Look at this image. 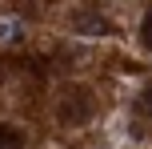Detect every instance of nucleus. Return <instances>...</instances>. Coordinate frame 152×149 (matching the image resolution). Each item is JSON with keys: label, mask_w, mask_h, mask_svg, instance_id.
<instances>
[{"label": "nucleus", "mask_w": 152, "mask_h": 149, "mask_svg": "<svg viewBox=\"0 0 152 149\" xmlns=\"http://www.w3.org/2000/svg\"><path fill=\"white\" fill-rule=\"evenodd\" d=\"M60 117L76 125V121H88L92 117V93L88 89H68L64 93V105H60Z\"/></svg>", "instance_id": "1"}, {"label": "nucleus", "mask_w": 152, "mask_h": 149, "mask_svg": "<svg viewBox=\"0 0 152 149\" xmlns=\"http://www.w3.org/2000/svg\"><path fill=\"white\" fill-rule=\"evenodd\" d=\"M76 24L88 28V36H104V32H108V24L100 20V16H76Z\"/></svg>", "instance_id": "2"}, {"label": "nucleus", "mask_w": 152, "mask_h": 149, "mask_svg": "<svg viewBox=\"0 0 152 149\" xmlns=\"http://www.w3.org/2000/svg\"><path fill=\"white\" fill-rule=\"evenodd\" d=\"M20 145H24V137L12 125H0V149H20Z\"/></svg>", "instance_id": "3"}, {"label": "nucleus", "mask_w": 152, "mask_h": 149, "mask_svg": "<svg viewBox=\"0 0 152 149\" xmlns=\"http://www.w3.org/2000/svg\"><path fill=\"white\" fill-rule=\"evenodd\" d=\"M140 44H144L148 53H152V12L144 16V20H140Z\"/></svg>", "instance_id": "4"}, {"label": "nucleus", "mask_w": 152, "mask_h": 149, "mask_svg": "<svg viewBox=\"0 0 152 149\" xmlns=\"http://www.w3.org/2000/svg\"><path fill=\"white\" fill-rule=\"evenodd\" d=\"M20 36V24L16 20H0V40H16Z\"/></svg>", "instance_id": "5"}, {"label": "nucleus", "mask_w": 152, "mask_h": 149, "mask_svg": "<svg viewBox=\"0 0 152 149\" xmlns=\"http://www.w3.org/2000/svg\"><path fill=\"white\" fill-rule=\"evenodd\" d=\"M140 113H144V117H152V89H144V93H140V105H136Z\"/></svg>", "instance_id": "6"}]
</instances>
